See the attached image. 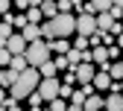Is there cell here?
I'll use <instances>...</instances> for the list:
<instances>
[{"instance_id": "cell-12", "label": "cell", "mask_w": 123, "mask_h": 111, "mask_svg": "<svg viewBox=\"0 0 123 111\" xmlns=\"http://www.w3.org/2000/svg\"><path fill=\"white\" fill-rule=\"evenodd\" d=\"M111 23H114L111 12H97V29H100V32H109V29H111Z\"/></svg>"}, {"instance_id": "cell-3", "label": "cell", "mask_w": 123, "mask_h": 111, "mask_svg": "<svg viewBox=\"0 0 123 111\" xmlns=\"http://www.w3.org/2000/svg\"><path fill=\"white\" fill-rule=\"evenodd\" d=\"M24 56H26V61H29L32 67H41V64H44V61H47L53 53H50V44H47V41L35 38V41H29V44H26Z\"/></svg>"}, {"instance_id": "cell-5", "label": "cell", "mask_w": 123, "mask_h": 111, "mask_svg": "<svg viewBox=\"0 0 123 111\" xmlns=\"http://www.w3.org/2000/svg\"><path fill=\"white\" fill-rule=\"evenodd\" d=\"M76 32H79V35H91V32H97V15L82 12L79 18H76Z\"/></svg>"}, {"instance_id": "cell-30", "label": "cell", "mask_w": 123, "mask_h": 111, "mask_svg": "<svg viewBox=\"0 0 123 111\" xmlns=\"http://www.w3.org/2000/svg\"><path fill=\"white\" fill-rule=\"evenodd\" d=\"M109 12H111V18H114V21H120V18H123V6H111Z\"/></svg>"}, {"instance_id": "cell-6", "label": "cell", "mask_w": 123, "mask_h": 111, "mask_svg": "<svg viewBox=\"0 0 123 111\" xmlns=\"http://www.w3.org/2000/svg\"><path fill=\"white\" fill-rule=\"evenodd\" d=\"M91 61H94L97 67H109V47L105 44H97V47H91Z\"/></svg>"}, {"instance_id": "cell-21", "label": "cell", "mask_w": 123, "mask_h": 111, "mask_svg": "<svg viewBox=\"0 0 123 111\" xmlns=\"http://www.w3.org/2000/svg\"><path fill=\"white\" fill-rule=\"evenodd\" d=\"M105 70H109L111 79H123V61H114V64H109Z\"/></svg>"}, {"instance_id": "cell-18", "label": "cell", "mask_w": 123, "mask_h": 111, "mask_svg": "<svg viewBox=\"0 0 123 111\" xmlns=\"http://www.w3.org/2000/svg\"><path fill=\"white\" fill-rule=\"evenodd\" d=\"M41 15L44 18H53V15H59V6L53 0H41Z\"/></svg>"}, {"instance_id": "cell-28", "label": "cell", "mask_w": 123, "mask_h": 111, "mask_svg": "<svg viewBox=\"0 0 123 111\" xmlns=\"http://www.w3.org/2000/svg\"><path fill=\"white\" fill-rule=\"evenodd\" d=\"M120 53H123V50H120L117 44H109V58H120Z\"/></svg>"}, {"instance_id": "cell-23", "label": "cell", "mask_w": 123, "mask_h": 111, "mask_svg": "<svg viewBox=\"0 0 123 111\" xmlns=\"http://www.w3.org/2000/svg\"><path fill=\"white\" fill-rule=\"evenodd\" d=\"M50 108H53V111H68V102H65V97H56V99H50Z\"/></svg>"}, {"instance_id": "cell-14", "label": "cell", "mask_w": 123, "mask_h": 111, "mask_svg": "<svg viewBox=\"0 0 123 111\" xmlns=\"http://www.w3.org/2000/svg\"><path fill=\"white\" fill-rule=\"evenodd\" d=\"M47 44H50V53H59V56H62V53H68V50H70V44H68L65 38H50Z\"/></svg>"}, {"instance_id": "cell-33", "label": "cell", "mask_w": 123, "mask_h": 111, "mask_svg": "<svg viewBox=\"0 0 123 111\" xmlns=\"http://www.w3.org/2000/svg\"><path fill=\"white\" fill-rule=\"evenodd\" d=\"M15 9H29V0H15Z\"/></svg>"}, {"instance_id": "cell-8", "label": "cell", "mask_w": 123, "mask_h": 111, "mask_svg": "<svg viewBox=\"0 0 123 111\" xmlns=\"http://www.w3.org/2000/svg\"><path fill=\"white\" fill-rule=\"evenodd\" d=\"M6 50H9L12 56H15V53H24V50H26V38H24L21 32H12V35L6 38Z\"/></svg>"}, {"instance_id": "cell-16", "label": "cell", "mask_w": 123, "mask_h": 111, "mask_svg": "<svg viewBox=\"0 0 123 111\" xmlns=\"http://www.w3.org/2000/svg\"><path fill=\"white\" fill-rule=\"evenodd\" d=\"M9 67H15V70L21 73L24 67H29V61H26V56H24V53H15V56H12V61H9Z\"/></svg>"}, {"instance_id": "cell-24", "label": "cell", "mask_w": 123, "mask_h": 111, "mask_svg": "<svg viewBox=\"0 0 123 111\" xmlns=\"http://www.w3.org/2000/svg\"><path fill=\"white\" fill-rule=\"evenodd\" d=\"M9 61H12V53L6 50V44L0 47V67H9Z\"/></svg>"}, {"instance_id": "cell-10", "label": "cell", "mask_w": 123, "mask_h": 111, "mask_svg": "<svg viewBox=\"0 0 123 111\" xmlns=\"http://www.w3.org/2000/svg\"><path fill=\"white\" fill-rule=\"evenodd\" d=\"M103 108H109V111H123V93H120V91H111Z\"/></svg>"}, {"instance_id": "cell-22", "label": "cell", "mask_w": 123, "mask_h": 111, "mask_svg": "<svg viewBox=\"0 0 123 111\" xmlns=\"http://www.w3.org/2000/svg\"><path fill=\"white\" fill-rule=\"evenodd\" d=\"M26 99H29V105H32L35 111H38V108H41V102H44V97H41L38 91H32V93H29V97H26Z\"/></svg>"}, {"instance_id": "cell-29", "label": "cell", "mask_w": 123, "mask_h": 111, "mask_svg": "<svg viewBox=\"0 0 123 111\" xmlns=\"http://www.w3.org/2000/svg\"><path fill=\"white\" fill-rule=\"evenodd\" d=\"M56 6H59V12H70V9H73V3H70V0H59Z\"/></svg>"}, {"instance_id": "cell-2", "label": "cell", "mask_w": 123, "mask_h": 111, "mask_svg": "<svg viewBox=\"0 0 123 111\" xmlns=\"http://www.w3.org/2000/svg\"><path fill=\"white\" fill-rule=\"evenodd\" d=\"M38 82H41V73H38V67H24L21 73H18V79H15V82L9 85V93L15 99H26L29 93H32L35 88H38Z\"/></svg>"}, {"instance_id": "cell-15", "label": "cell", "mask_w": 123, "mask_h": 111, "mask_svg": "<svg viewBox=\"0 0 123 111\" xmlns=\"http://www.w3.org/2000/svg\"><path fill=\"white\" fill-rule=\"evenodd\" d=\"M88 3H91V12H109L111 6H114V0H88Z\"/></svg>"}, {"instance_id": "cell-11", "label": "cell", "mask_w": 123, "mask_h": 111, "mask_svg": "<svg viewBox=\"0 0 123 111\" xmlns=\"http://www.w3.org/2000/svg\"><path fill=\"white\" fill-rule=\"evenodd\" d=\"M103 105H105V99L97 97V93H91V97H85V102H82V111H100Z\"/></svg>"}, {"instance_id": "cell-4", "label": "cell", "mask_w": 123, "mask_h": 111, "mask_svg": "<svg viewBox=\"0 0 123 111\" xmlns=\"http://www.w3.org/2000/svg\"><path fill=\"white\" fill-rule=\"evenodd\" d=\"M59 88H62V82H59L56 76H41V82H38V88H35V91L44 97V102H50V99H56V97H59Z\"/></svg>"}, {"instance_id": "cell-27", "label": "cell", "mask_w": 123, "mask_h": 111, "mask_svg": "<svg viewBox=\"0 0 123 111\" xmlns=\"http://www.w3.org/2000/svg\"><path fill=\"white\" fill-rule=\"evenodd\" d=\"M73 47H79V50H88V35H76Z\"/></svg>"}, {"instance_id": "cell-20", "label": "cell", "mask_w": 123, "mask_h": 111, "mask_svg": "<svg viewBox=\"0 0 123 111\" xmlns=\"http://www.w3.org/2000/svg\"><path fill=\"white\" fill-rule=\"evenodd\" d=\"M38 73H41V76H56V73H59V70H56V61H53V58H47V61L38 67Z\"/></svg>"}, {"instance_id": "cell-25", "label": "cell", "mask_w": 123, "mask_h": 111, "mask_svg": "<svg viewBox=\"0 0 123 111\" xmlns=\"http://www.w3.org/2000/svg\"><path fill=\"white\" fill-rule=\"evenodd\" d=\"M53 61H56V70H68V67H70V61H68V56H65V53H62L59 58H53Z\"/></svg>"}, {"instance_id": "cell-7", "label": "cell", "mask_w": 123, "mask_h": 111, "mask_svg": "<svg viewBox=\"0 0 123 111\" xmlns=\"http://www.w3.org/2000/svg\"><path fill=\"white\" fill-rule=\"evenodd\" d=\"M94 73H97L94 61H79V64H76V82H91Z\"/></svg>"}, {"instance_id": "cell-13", "label": "cell", "mask_w": 123, "mask_h": 111, "mask_svg": "<svg viewBox=\"0 0 123 111\" xmlns=\"http://www.w3.org/2000/svg\"><path fill=\"white\" fill-rule=\"evenodd\" d=\"M21 35L26 38V44L35 41V38H41V23H26V26L21 29Z\"/></svg>"}, {"instance_id": "cell-32", "label": "cell", "mask_w": 123, "mask_h": 111, "mask_svg": "<svg viewBox=\"0 0 123 111\" xmlns=\"http://www.w3.org/2000/svg\"><path fill=\"white\" fill-rule=\"evenodd\" d=\"M109 32H111V35H120V32H123V23H120V21H114V23H111V29H109Z\"/></svg>"}, {"instance_id": "cell-26", "label": "cell", "mask_w": 123, "mask_h": 111, "mask_svg": "<svg viewBox=\"0 0 123 111\" xmlns=\"http://www.w3.org/2000/svg\"><path fill=\"white\" fill-rule=\"evenodd\" d=\"M12 29H15V26H12L9 21H3V23H0V38H3V41H6V38L12 35Z\"/></svg>"}, {"instance_id": "cell-31", "label": "cell", "mask_w": 123, "mask_h": 111, "mask_svg": "<svg viewBox=\"0 0 123 111\" xmlns=\"http://www.w3.org/2000/svg\"><path fill=\"white\" fill-rule=\"evenodd\" d=\"M6 12H12V3H9V0H0V18H3Z\"/></svg>"}, {"instance_id": "cell-17", "label": "cell", "mask_w": 123, "mask_h": 111, "mask_svg": "<svg viewBox=\"0 0 123 111\" xmlns=\"http://www.w3.org/2000/svg\"><path fill=\"white\" fill-rule=\"evenodd\" d=\"M15 79H18V70H15V67H6L3 73H0V85H3V88H9Z\"/></svg>"}, {"instance_id": "cell-36", "label": "cell", "mask_w": 123, "mask_h": 111, "mask_svg": "<svg viewBox=\"0 0 123 111\" xmlns=\"http://www.w3.org/2000/svg\"><path fill=\"white\" fill-rule=\"evenodd\" d=\"M114 6H123V0H114Z\"/></svg>"}, {"instance_id": "cell-1", "label": "cell", "mask_w": 123, "mask_h": 111, "mask_svg": "<svg viewBox=\"0 0 123 111\" xmlns=\"http://www.w3.org/2000/svg\"><path fill=\"white\" fill-rule=\"evenodd\" d=\"M70 32H76V18L70 12H59L53 18H47V23H41V38H68Z\"/></svg>"}, {"instance_id": "cell-19", "label": "cell", "mask_w": 123, "mask_h": 111, "mask_svg": "<svg viewBox=\"0 0 123 111\" xmlns=\"http://www.w3.org/2000/svg\"><path fill=\"white\" fill-rule=\"evenodd\" d=\"M41 18H44V15H41V6H29L26 9V21L29 23H41Z\"/></svg>"}, {"instance_id": "cell-34", "label": "cell", "mask_w": 123, "mask_h": 111, "mask_svg": "<svg viewBox=\"0 0 123 111\" xmlns=\"http://www.w3.org/2000/svg\"><path fill=\"white\" fill-rule=\"evenodd\" d=\"M3 99H6V93H3V85H0V102H3Z\"/></svg>"}, {"instance_id": "cell-35", "label": "cell", "mask_w": 123, "mask_h": 111, "mask_svg": "<svg viewBox=\"0 0 123 111\" xmlns=\"http://www.w3.org/2000/svg\"><path fill=\"white\" fill-rule=\"evenodd\" d=\"M29 6H41V0H29Z\"/></svg>"}, {"instance_id": "cell-9", "label": "cell", "mask_w": 123, "mask_h": 111, "mask_svg": "<svg viewBox=\"0 0 123 111\" xmlns=\"http://www.w3.org/2000/svg\"><path fill=\"white\" fill-rule=\"evenodd\" d=\"M91 82H94L97 91H105V88H111V76H109V70H103V67H100V70L94 73V79H91Z\"/></svg>"}]
</instances>
